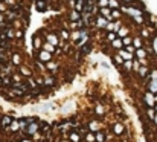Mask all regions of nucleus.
<instances>
[{
	"mask_svg": "<svg viewBox=\"0 0 157 142\" xmlns=\"http://www.w3.org/2000/svg\"><path fill=\"white\" fill-rule=\"evenodd\" d=\"M9 130H11V131H19V130H20V122H19V121H11Z\"/></svg>",
	"mask_w": 157,
	"mask_h": 142,
	"instance_id": "obj_6",
	"label": "nucleus"
},
{
	"mask_svg": "<svg viewBox=\"0 0 157 142\" xmlns=\"http://www.w3.org/2000/svg\"><path fill=\"white\" fill-rule=\"evenodd\" d=\"M101 15L105 17V19H108V20H111V14H110V11H108V8H107V6L101 8Z\"/></svg>",
	"mask_w": 157,
	"mask_h": 142,
	"instance_id": "obj_9",
	"label": "nucleus"
},
{
	"mask_svg": "<svg viewBox=\"0 0 157 142\" xmlns=\"http://www.w3.org/2000/svg\"><path fill=\"white\" fill-rule=\"evenodd\" d=\"M28 135H34L35 131H38V124L35 122V121H31L29 124H28V127H26V130H25Z\"/></svg>",
	"mask_w": 157,
	"mask_h": 142,
	"instance_id": "obj_1",
	"label": "nucleus"
},
{
	"mask_svg": "<svg viewBox=\"0 0 157 142\" xmlns=\"http://www.w3.org/2000/svg\"><path fill=\"white\" fill-rule=\"evenodd\" d=\"M136 54H137V57H139V58H145V57H146V52L143 51L142 47H140V49H137V52H136Z\"/></svg>",
	"mask_w": 157,
	"mask_h": 142,
	"instance_id": "obj_17",
	"label": "nucleus"
},
{
	"mask_svg": "<svg viewBox=\"0 0 157 142\" xmlns=\"http://www.w3.org/2000/svg\"><path fill=\"white\" fill-rule=\"evenodd\" d=\"M113 131L116 133V135H120V133H124V124H114V127H113Z\"/></svg>",
	"mask_w": 157,
	"mask_h": 142,
	"instance_id": "obj_4",
	"label": "nucleus"
},
{
	"mask_svg": "<svg viewBox=\"0 0 157 142\" xmlns=\"http://www.w3.org/2000/svg\"><path fill=\"white\" fill-rule=\"evenodd\" d=\"M114 60L118 61V63H122V60H124V58H122V57H119V55H118V57H114Z\"/></svg>",
	"mask_w": 157,
	"mask_h": 142,
	"instance_id": "obj_33",
	"label": "nucleus"
},
{
	"mask_svg": "<svg viewBox=\"0 0 157 142\" xmlns=\"http://www.w3.org/2000/svg\"><path fill=\"white\" fill-rule=\"evenodd\" d=\"M34 46H35V47H40V40H38V38H37V40H35V43H34Z\"/></svg>",
	"mask_w": 157,
	"mask_h": 142,
	"instance_id": "obj_34",
	"label": "nucleus"
},
{
	"mask_svg": "<svg viewBox=\"0 0 157 142\" xmlns=\"http://www.w3.org/2000/svg\"><path fill=\"white\" fill-rule=\"evenodd\" d=\"M46 38H47V41L51 43V44H53V46H55V44H58V43H60V41H58V38H57V37H55V35H53V34H49V35H47Z\"/></svg>",
	"mask_w": 157,
	"mask_h": 142,
	"instance_id": "obj_10",
	"label": "nucleus"
},
{
	"mask_svg": "<svg viewBox=\"0 0 157 142\" xmlns=\"http://www.w3.org/2000/svg\"><path fill=\"white\" fill-rule=\"evenodd\" d=\"M96 21H98V26H99V28H104V26H107V21L104 20V17H98Z\"/></svg>",
	"mask_w": 157,
	"mask_h": 142,
	"instance_id": "obj_15",
	"label": "nucleus"
},
{
	"mask_svg": "<svg viewBox=\"0 0 157 142\" xmlns=\"http://www.w3.org/2000/svg\"><path fill=\"white\" fill-rule=\"evenodd\" d=\"M139 72H140L142 77H145V75L148 73V70H146V67H140V69H139Z\"/></svg>",
	"mask_w": 157,
	"mask_h": 142,
	"instance_id": "obj_28",
	"label": "nucleus"
},
{
	"mask_svg": "<svg viewBox=\"0 0 157 142\" xmlns=\"http://www.w3.org/2000/svg\"><path fill=\"white\" fill-rule=\"evenodd\" d=\"M148 116H150L151 119H152V118H154V110H152L151 107H150V109H148Z\"/></svg>",
	"mask_w": 157,
	"mask_h": 142,
	"instance_id": "obj_29",
	"label": "nucleus"
},
{
	"mask_svg": "<svg viewBox=\"0 0 157 142\" xmlns=\"http://www.w3.org/2000/svg\"><path fill=\"white\" fill-rule=\"evenodd\" d=\"M120 57H122L125 61H127V60H133V58H134V55H133V54H130L128 51H120Z\"/></svg>",
	"mask_w": 157,
	"mask_h": 142,
	"instance_id": "obj_8",
	"label": "nucleus"
},
{
	"mask_svg": "<svg viewBox=\"0 0 157 142\" xmlns=\"http://www.w3.org/2000/svg\"><path fill=\"white\" fill-rule=\"evenodd\" d=\"M46 3H44L43 2V0H38V2H37V9L38 11H46Z\"/></svg>",
	"mask_w": 157,
	"mask_h": 142,
	"instance_id": "obj_11",
	"label": "nucleus"
},
{
	"mask_svg": "<svg viewBox=\"0 0 157 142\" xmlns=\"http://www.w3.org/2000/svg\"><path fill=\"white\" fill-rule=\"evenodd\" d=\"M119 17H120V12H119V11H113V12H111V20L119 19Z\"/></svg>",
	"mask_w": 157,
	"mask_h": 142,
	"instance_id": "obj_25",
	"label": "nucleus"
},
{
	"mask_svg": "<svg viewBox=\"0 0 157 142\" xmlns=\"http://www.w3.org/2000/svg\"><path fill=\"white\" fill-rule=\"evenodd\" d=\"M44 51H47V52L53 51V44H51V43H46V44H44Z\"/></svg>",
	"mask_w": 157,
	"mask_h": 142,
	"instance_id": "obj_24",
	"label": "nucleus"
},
{
	"mask_svg": "<svg viewBox=\"0 0 157 142\" xmlns=\"http://www.w3.org/2000/svg\"><path fill=\"white\" fill-rule=\"evenodd\" d=\"M12 61H14V64H20V55H19V54H14V57H12Z\"/></svg>",
	"mask_w": 157,
	"mask_h": 142,
	"instance_id": "obj_22",
	"label": "nucleus"
},
{
	"mask_svg": "<svg viewBox=\"0 0 157 142\" xmlns=\"http://www.w3.org/2000/svg\"><path fill=\"white\" fill-rule=\"evenodd\" d=\"M12 79H14V81H21V77H19V75H14V77H12Z\"/></svg>",
	"mask_w": 157,
	"mask_h": 142,
	"instance_id": "obj_31",
	"label": "nucleus"
},
{
	"mask_svg": "<svg viewBox=\"0 0 157 142\" xmlns=\"http://www.w3.org/2000/svg\"><path fill=\"white\" fill-rule=\"evenodd\" d=\"M69 139H70V142H79V135L78 133H70V136H69Z\"/></svg>",
	"mask_w": 157,
	"mask_h": 142,
	"instance_id": "obj_12",
	"label": "nucleus"
},
{
	"mask_svg": "<svg viewBox=\"0 0 157 142\" xmlns=\"http://www.w3.org/2000/svg\"><path fill=\"white\" fill-rule=\"evenodd\" d=\"M127 34H128V29H127V28H122L120 31H118V35H119V37H125Z\"/></svg>",
	"mask_w": 157,
	"mask_h": 142,
	"instance_id": "obj_18",
	"label": "nucleus"
},
{
	"mask_svg": "<svg viewBox=\"0 0 157 142\" xmlns=\"http://www.w3.org/2000/svg\"><path fill=\"white\" fill-rule=\"evenodd\" d=\"M133 44H134V47L140 49V47H142V40H140V38H134V40H133Z\"/></svg>",
	"mask_w": 157,
	"mask_h": 142,
	"instance_id": "obj_16",
	"label": "nucleus"
},
{
	"mask_svg": "<svg viewBox=\"0 0 157 142\" xmlns=\"http://www.w3.org/2000/svg\"><path fill=\"white\" fill-rule=\"evenodd\" d=\"M111 46L116 47V49H120V47L124 46V43H122V40H120V37H119V38H114L113 41H111Z\"/></svg>",
	"mask_w": 157,
	"mask_h": 142,
	"instance_id": "obj_7",
	"label": "nucleus"
},
{
	"mask_svg": "<svg viewBox=\"0 0 157 142\" xmlns=\"http://www.w3.org/2000/svg\"><path fill=\"white\" fill-rule=\"evenodd\" d=\"M11 121H12V118H11V116H8V115H6V116H3V118H2V127H3V128L9 127Z\"/></svg>",
	"mask_w": 157,
	"mask_h": 142,
	"instance_id": "obj_5",
	"label": "nucleus"
},
{
	"mask_svg": "<svg viewBox=\"0 0 157 142\" xmlns=\"http://www.w3.org/2000/svg\"><path fill=\"white\" fill-rule=\"evenodd\" d=\"M49 69H55V64H52V63H49V66H47Z\"/></svg>",
	"mask_w": 157,
	"mask_h": 142,
	"instance_id": "obj_35",
	"label": "nucleus"
},
{
	"mask_svg": "<svg viewBox=\"0 0 157 142\" xmlns=\"http://www.w3.org/2000/svg\"><path fill=\"white\" fill-rule=\"evenodd\" d=\"M122 43H124V46H128V44H131V38L125 37V38L122 40Z\"/></svg>",
	"mask_w": 157,
	"mask_h": 142,
	"instance_id": "obj_27",
	"label": "nucleus"
},
{
	"mask_svg": "<svg viewBox=\"0 0 157 142\" xmlns=\"http://www.w3.org/2000/svg\"><path fill=\"white\" fill-rule=\"evenodd\" d=\"M104 139H105L104 133L98 131V133H96V136H95V141H96V142H104Z\"/></svg>",
	"mask_w": 157,
	"mask_h": 142,
	"instance_id": "obj_14",
	"label": "nucleus"
},
{
	"mask_svg": "<svg viewBox=\"0 0 157 142\" xmlns=\"http://www.w3.org/2000/svg\"><path fill=\"white\" fill-rule=\"evenodd\" d=\"M154 110H156V112H157V104H156V105H154Z\"/></svg>",
	"mask_w": 157,
	"mask_h": 142,
	"instance_id": "obj_36",
	"label": "nucleus"
},
{
	"mask_svg": "<svg viewBox=\"0 0 157 142\" xmlns=\"http://www.w3.org/2000/svg\"><path fill=\"white\" fill-rule=\"evenodd\" d=\"M107 5H108V0H98V6L99 8H104Z\"/></svg>",
	"mask_w": 157,
	"mask_h": 142,
	"instance_id": "obj_20",
	"label": "nucleus"
},
{
	"mask_svg": "<svg viewBox=\"0 0 157 142\" xmlns=\"http://www.w3.org/2000/svg\"><path fill=\"white\" fill-rule=\"evenodd\" d=\"M108 5L111 6V8H119V3H118V0H108Z\"/></svg>",
	"mask_w": 157,
	"mask_h": 142,
	"instance_id": "obj_19",
	"label": "nucleus"
},
{
	"mask_svg": "<svg viewBox=\"0 0 157 142\" xmlns=\"http://www.w3.org/2000/svg\"><path fill=\"white\" fill-rule=\"evenodd\" d=\"M88 128H90V131H98V128H99V124L93 121V122L88 124Z\"/></svg>",
	"mask_w": 157,
	"mask_h": 142,
	"instance_id": "obj_13",
	"label": "nucleus"
},
{
	"mask_svg": "<svg viewBox=\"0 0 157 142\" xmlns=\"http://www.w3.org/2000/svg\"><path fill=\"white\" fill-rule=\"evenodd\" d=\"M86 141L87 142H95V136H93V133H88V135L86 136Z\"/></svg>",
	"mask_w": 157,
	"mask_h": 142,
	"instance_id": "obj_23",
	"label": "nucleus"
},
{
	"mask_svg": "<svg viewBox=\"0 0 157 142\" xmlns=\"http://www.w3.org/2000/svg\"><path fill=\"white\" fill-rule=\"evenodd\" d=\"M51 58H52V55L49 54L47 51L38 52V60H40V61H51Z\"/></svg>",
	"mask_w": 157,
	"mask_h": 142,
	"instance_id": "obj_2",
	"label": "nucleus"
},
{
	"mask_svg": "<svg viewBox=\"0 0 157 142\" xmlns=\"http://www.w3.org/2000/svg\"><path fill=\"white\" fill-rule=\"evenodd\" d=\"M81 51L86 52V54H88V52H90V46H87V44H82V46H81Z\"/></svg>",
	"mask_w": 157,
	"mask_h": 142,
	"instance_id": "obj_26",
	"label": "nucleus"
},
{
	"mask_svg": "<svg viewBox=\"0 0 157 142\" xmlns=\"http://www.w3.org/2000/svg\"><path fill=\"white\" fill-rule=\"evenodd\" d=\"M41 130L43 131H47L49 130V125H47V124H41Z\"/></svg>",
	"mask_w": 157,
	"mask_h": 142,
	"instance_id": "obj_30",
	"label": "nucleus"
},
{
	"mask_svg": "<svg viewBox=\"0 0 157 142\" xmlns=\"http://www.w3.org/2000/svg\"><path fill=\"white\" fill-rule=\"evenodd\" d=\"M61 142H70V141H61Z\"/></svg>",
	"mask_w": 157,
	"mask_h": 142,
	"instance_id": "obj_38",
	"label": "nucleus"
},
{
	"mask_svg": "<svg viewBox=\"0 0 157 142\" xmlns=\"http://www.w3.org/2000/svg\"><path fill=\"white\" fill-rule=\"evenodd\" d=\"M156 47H157V44H156V43H154V49H156Z\"/></svg>",
	"mask_w": 157,
	"mask_h": 142,
	"instance_id": "obj_37",
	"label": "nucleus"
},
{
	"mask_svg": "<svg viewBox=\"0 0 157 142\" xmlns=\"http://www.w3.org/2000/svg\"><path fill=\"white\" fill-rule=\"evenodd\" d=\"M156 99L157 98H154L151 93H145V101H146L148 107H154V105H156Z\"/></svg>",
	"mask_w": 157,
	"mask_h": 142,
	"instance_id": "obj_3",
	"label": "nucleus"
},
{
	"mask_svg": "<svg viewBox=\"0 0 157 142\" xmlns=\"http://www.w3.org/2000/svg\"><path fill=\"white\" fill-rule=\"evenodd\" d=\"M114 38H116V35L110 32V34H108V40H111V41H113V40H114Z\"/></svg>",
	"mask_w": 157,
	"mask_h": 142,
	"instance_id": "obj_32",
	"label": "nucleus"
},
{
	"mask_svg": "<svg viewBox=\"0 0 157 142\" xmlns=\"http://www.w3.org/2000/svg\"><path fill=\"white\" fill-rule=\"evenodd\" d=\"M70 19H72V20H78V19H79V12H78V11H76V9H75L73 12H72V15H70Z\"/></svg>",
	"mask_w": 157,
	"mask_h": 142,
	"instance_id": "obj_21",
	"label": "nucleus"
}]
</instances>
